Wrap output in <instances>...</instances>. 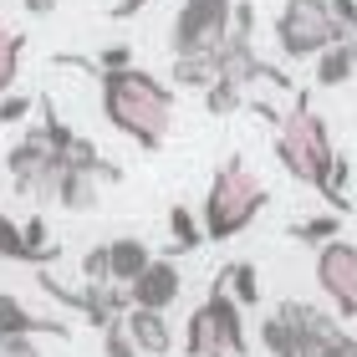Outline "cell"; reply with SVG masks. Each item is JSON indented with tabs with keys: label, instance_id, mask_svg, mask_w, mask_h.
I'll return each instance as SVG.
<instances>
[{
	"label": "cell",
	"instance_id": "obj_1",
	"mask_svg": "<svg viewBox=\"0 0 357 357\" xmlns=\"http://www.w3.org/2000/svg\"><path fill=\"white\" fill-rule=\"evenodd\" d=\"M97 77V102L112 133L133 138L143 153H158L174 128V82L153 77L149 67H118V72H92Z\"/></svg>",
	"mask_w": 357,
	"mask_h": 357
},
{
	"label": "cell",
	"instance_id": "obj_2",
	"mask_svg": "<svg viewBox=\"0 0 357 357\" xmlns=\"http://www.w3.org/2000/svg\"><path fill=\"white\" fill-rule=\"evenodd\" d=\"M275 164H281L296 184L306 189H317L321 199H327V189H332V164H337V143H332V128L327 118L312 107V92L296 87L291 92V107L281 112V123H275Z\"/></svg>",
	"mask_w": 357,
	"mask_h": 357
},
{
	"label": "cell",
	"instance_id": "obj_3",
	"mask_svg": "<svg viewBox=\"0 0 357 357\" xmlns=\"http://www.w3.org/2000/svg\"><path fill=\"white\" fill-rule=\"evenodd\" d=\"M266 204H271V189L261 184V174H255L240 153H230L215 169L209 189H204V209H199L204 235L215 240V245H225V240L245 235L250 225L266 215Z\"/></svg>",
	"mask_w": 357,
	"mask_h": 357
},
{
	"label": "cell",
	"instance_id": "obj_4",
	"mask_svg": "<svg viewBox=\"0 0 357 357\" xmlns=\"http://www.w3.org/2000/svg\"><path fill=\"white\" fill-rule=\"evenodd\" d=\"M61 169H67V164L56 158V149H52V138H46V128H41V123H36V128H26V133L6 149V174H10V189L21 194L26 204H36V209L56 204Z\"/></svg>",
	"mask_w": 357,
	"mask_h": 357
},
{
	"label": "cell",
	"instance_id": "obj_5",
	"mask_svg": "<svg viewBox=\"0 0 357 357\" xmlns=\"http://www.w3.org/2000/svg\"><path fill=\"white\" fill-rule=\"evenodd\" d=\"M337 41H342V26L327 10V0H286L275 10V46L286 61H317Z\"/></svg>",
	"mask_w": 357,
	"mask_h": 357
},
{
	"label": "cell",
	"instance_id": "obj_6",
	"mask_svg": "<svg viewBox=\"0 0 357 357\" xmlns=\"http://www.w3.org/2000/svg\"><path fill=\"white\" fill-rule=\"evenodd\" d=\"M235 21V0H178L174 26H169V52L174 56H199L220 52Z\"/></svg>",
	"mask_w": 357,
	"mask_h": 357
},
{
	"label": "cell",
	"instance_id": "obj_7",
	"mask_svg": "<svg viewBox=\"0 0 357 357\" xmlns=\"http://www.w3.org/2000/svg\"><path fill=\"white\" fill-rule=\"evenodd\" d=\"M291 321L301 332V357H357V337L342 327V317L317 301H286Z\"/></svg>",
	"mask_w": 357,
	"mask_h": 357
},
{
	"label": "cell",
	"instance_id": "obj_8",
	"mask_svg": "<svg viewBox=\"0 0 357 357\" xmlns=\"http://www.w3.org/2000/svg\"><path fill=\"white\" fill-rule=\"evenodd\" d=\"M317 286L332 301V312L342 321H357V245L352 240H327L317 250Z\"/></svg>",
	"mask_w": 357,
	"mask_h": 357
},
{
	"label": "cell",
	"instance_id": "obj_9",
	"mask_svg": "<svg viewBox=\"0 0 357 357\" xmlns=\"http://www.w3.org/2000/svg\"><path fill=\"white\" fill-rule=\"evenodd\" d=\"M204 312H209V327H215L220 357H245V306L230 296L225 266L215 271V281H209V291H204Z\"/></svg>",
	"mask_w": 357,
	"mask_h": 357
},
{
	"label": "cell",
	"instance_id": "obj_10",
	"mask_svg": "<svg viewBox=\"0 0 357 357\" xmlns=\"http://www.w3.org/2000/svg\"><path fill=\"white\" fill-rule=\"evenodd\" d=\"M128 296H133V306H143V312H169V306L184 296V271H178L169 255H153V266L128 286Z\"/></svg>",
	"mask_w": 357,
	"mask_h": 357
},
{
	"label": "cell",
	"instance_id": "obj_11",
	"mask_svg": "<svg viewBox=\"0 0 357 357\" xmlns=\"http://www.w3.org/2000/svg\"><path fill=\"white\" fill-rule=\"evenodd\" d=\"M10 337H72V327L56 317H36L21 296L0 291V342H10Z\"/></svg>",
	"mask_w": 357,
	"mask_h": 357
},
{
	"label": "cell",
	"instance_id": "obj_12",
	"mask_svg": "<svg viewBox=\"0 0 357 357\" xmlns=\"http://www.w3.org/2000/svg\"><path fill=\"white\" fill-rule=\"evenodd\" d=\"M128 337H133L138 357H169L174 352V321L169 312H143V306H133V312L123 317Z\"/></svg>",
	"mask_w": 357,
	"mask_h": 357
},
{
	"label": "cell",
	"instance_id": "obj_13",
	"mask_svg": "<svg viewBox=\"0 0 357 357\" xmlns=\"http://www.w3.org/2000/svg\"><path fill=\"white\" fill-rule=\"evenodd\" d=\"M107 266H112V281L118 286H133L138 275L153 266V250L143 245L138 235H118V240H107Z\"/></svg>",
	"mask_w": 357,
	"mask_h": 357
},
{
	"label": "cell",
	"instance_id": "obj_14",
	"mask_svg": "<svg viewBox=\"0 0 357 357\" xmlns=\"http://www.w3.org/2000/svg\"><path fill=\"white\" fill-rule=\"evenodd\" d=\"M102 199V178L92 169H61V189H56V209H67V215H87L97 209Z\"/></svg>",
	"mask_w": 357,
	"mask_h": 357
},
{
	"label": "cell",
	"instance_id": "obj_15",
	"mask_svg": "<svg viewBox=\"0 0 357 357\" xmlns=\"http://www.w3.org/2000/svg\"><path fill=\"white\" fill-rule=\"evenodd\" d=\"M220 77V52H199V56H174V67H169V82L178 92H209V82Z\"/></svg>",
	"mask_w": 357,
	"mask_h": 357
},
{
	"label": "cell",
	"instance_id": "obj_16",
	"mask_svg": "<svg viewBox=\"0 0 357 357\" xmlns=\"http://www.w3.org/2000/svg\"><path fill=\"white\" fill-rule=\"evenodd\" d=\"M199 245H209L204 235V220H194L189 204H169V261H178V255H194Z\"/></svg>",
	"mask_w": 357,
	"mask_h": 357
},
{
	"label": "cell",
	"instance_id": "obj_17",
	"mask_svg": "<svg viewBox=\"0 0 357 357\" xmlns=\"http://www.w3.org/2000/svg\"><path fill=\"white\" fill-rule=\"evenodd\" d=\"M261 347L271 357H301V332H296V321H291L286 301L275 306V312H266V321H261Z\"/></svg>",
	"mask_w": 357,
	"mask_h": 357
},
{
	"label": "cell",
	"instance_id": "obj_18",
	"mask_svg": "<svg viewBox=\"0 0 357 357\" xmlns=\"http://www.w3.org/2000/svg\"><path fill=\"white\" fill-rule=\"evenodd\" d=\"M312 77H317V87H327V92H337V87H347V82H357V56H352V46H347V41H337V46H327V52L317 56V67H312Z\"/></svg>",
	"mask_w": 357,
	"mask_h": 357
},
{
	"label": "cell",
	"instance_id": "obj_19",
	"mask_svg": "<svg viewBox=\"0 0 357 357\" xmlns=\"http://www.w3.org/2000/svg\"><path fill=\"white\" fill-rule=\"evenodd\" d=\"M286 235L296 240V245H312V250H321L327 240H337V235H342V215H337V209H327V215H306V220H296V225H291Z\"/></svg>",
	"mask_w": 357,
	"mask_h": 357
},
{
	"label": "cell",
	"instance_id": "obj_20",
	"mask_svg": "<svg viewBox=\"0 0 357 357\" xmlns=\"http://www.w3.org/2000/svg\"><path fill=\"white\" fill-rule=\"evenodd\" d=\"M225 281H230V296L245 306V312L261 306V271H255L250 261H230V266H225Z\"/></svg>",
	"mask_w": 357,
	"mask_h": 357
},
{
	"label": "cell",
	"instance_id": "obj_21",
	"mask_svg": "<svg viewBox=\"0 0 357 357\" xmlns=\"http://www.w3.org/2000/svg\"><path fill=\"white\" fill-rule=\"evenodd\" d=\"M245 107V87L235 82V77H215L204 92V112H215V118H230V112Z\"/></svg>",
	"mask_w": 357,
	"mask_h": 357
},
{
	"label": "cell",
	"instance_id": "obj_22",
	"mask_svg": "<svg viewBox=\"0 0 357 357\" xmlns=\"http://www.w3.org/2000/svg\"><path fill=\"white\" fill-rule=\"evenodd\" d=\"M21 52H26V36L0 21V97L15 87V72H21Z\"/></svg>",
	"mask_w": 357,
	"mask_h": 357
},
{
	"label": "cell",
	"instance_id": "obj_23",
	"mask_svg": "<svg viewBox=\"0 0 357 357\" xmlns=\"http://www.w3.org/2000/svg\"><path fill=\"white\" fill-rule=\"evenodd\" d=\"M0 261H21V266H36V255H31L21 225H15L6 209H0Z\"/></svg>",
	"mask_w": 357,
	"mask_h": 357
},
{
	"label": "cell",
	"instance_id": "obj_24",
	"mask_svg": "<svg viewBox=\"0 0 357 357\" xmlns=\"http://www.w3.org/2000/svg\"><path fill=\"white\" fill-rule=\"evenodd\" d=\"M102 357H138V347H133V337H128L123 321L102 327Z\"/></svg>",
	"mask_w": 357,
	"mask_h": 357
},
{
	"label": "cell",
	"instance_id": "obj_25",
	"mask_svg": "<svg viewBox=\"0 0 357 357\" xmlns=\"http://www.w3.org/2000/svg\"><path fill=\"white\" fill-rule=\"evenodd\" d=\"M327 10L337 15V26H342V41L352 46V56H357V0H327Z\"/></svg>",
	"mask_w": 357,
	"mask_h": 357
},
{
	"label": "cell",
	"instance_id": "obj_26",
	"mask_svg": "<svg viewBox=\"0 0 357 357\" xmlns=\"http://www.w3.org/2000/svg\"><path fill=\"white\" fill-rule=\"evenodd\" d=\"M82 281H112V266H107V240L102 245H92L82 255Z\"/></svg>",
	"mask_w": 357,
	"mask_h": 357
},
{
	"label": "cell",
	"instance_id": "obj_27",
	"mask_svg": "<svg viewBox=\"0 0 357 357\" xmlns=\"http://www.w3.org/2000/svg\"><path fill=\"white\" fill-rule=\"evenodd\" d=\"M26 118H31V97L26 92H6V97H0V123H6V128L26 123Z\"/></svg>",
	"mask_w": 357,
	"mask_h": 357
},
{
	"label": "cell",
	"instance_id": "obj_28",
	"mask_svg": "<svg viewBox=\"0 0 357 357\" xmlns=\"http://www.w3.org/2000/svg\"><path fill=\"white\" fill-rule=\"evenodd\" d=\"M0 357H41L36 337H10V342H0Z\"/></svg>",
	"mask_w": 357,
	"mask_h": 357
},
{
	"label": "cell",
	"instance_id": "obj_29",
	"mask_svg": "<svg viewBox=\"0 0 357 357\" xmlns=\"http://www.w3.org/2000/svg\"><path fill=\"white\" fill-rule=\"evenodd\" d=\"M107 6H112V15H118V21H128V15H138L149 0H107Z\"/></svg>",
	"mask_w": 357,
	"mask_h": 357
},
{
	"label": "cell",
	"instance_id": "obj_30",
	"mask_svg": "<svg viewBox=\"0 0 357 357\" xmlns=\"http://www.w3.org/2000/svg\"><path fill=\"white\" fill-rule=\"evenodd\" d=\"M21 6H26L31 15H52V10H56V0H21Z\"/></svg>",
	"mask_w": 357,
	"mask_h": 357
}]
</instances>
